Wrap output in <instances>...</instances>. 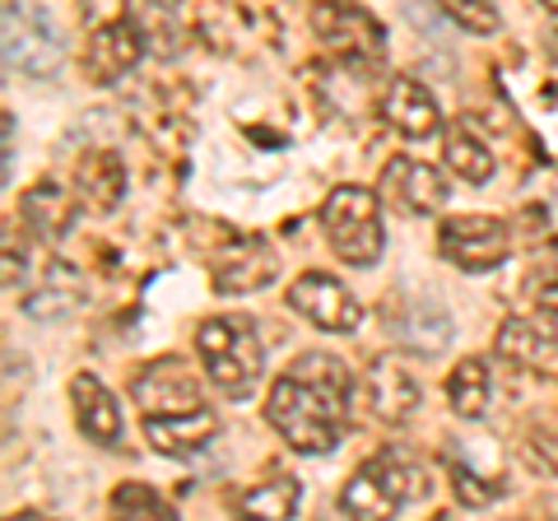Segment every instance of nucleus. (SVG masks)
<instances>
[{"label": "nucleus", "mask_w": 558, "mask_h": 521, "mask_svg": "<svg viewBox=\"0 0 558 521\" xmlns=\"http://www.w3.org/2000/svg\"><path fill=\"white\" fill-rule=\"evenodd\" d=\"M354 414V373L336 354H299L270 387L266 420L299 457H326L349 433Z\"/></svg>", "instance_id": "1"}, {"label": "nucleus", "mask_w": 558, "mask_h": 521, "mask_svg": "<svg viewBox=\"0 0 558 521\" xmlns=\"http://www.w3.org/2000/svg\"><path fill=\"white\" fill-rule=\"evenodd\" d=\"M428 494H433L428 465H418L414 457H405V451L387 447L349 475V484L340 489V512H349V517H396V512L414 508V502H424Z\"/></svg>", "instance_id": "2"}, {"label": "nucleus", "mask_w": 558, "mask_h": 521, "mask_svg": "<svg viewBox=\"0 0 558 521\" xmlns=\"http://www.w3.org/2000/svg\"><path fill=\"white\" fill-rule=\"evenodd\" d=\"M196 350L205 363V377L215 381L223 396H247L260 381V373H266V344L256 336V322L238 317V312L201 322Z\"/></svg>", "instance_id": "3"}, {"label": "nucleus", "mask_w": 558, "mask_h": 521, "mask_svg": "<svg viewBox=\"0 0 558 521\" xmlns=\"http://www.w3.org/2000/svg\"><path fill=\"white\" fill-rule=\"evenodd\" d=\"M322 233L344 266H359V270L377 266L381 252H387V223H381L377 191L340 182L322 205Z\"/></svg>", "instance_id": "4"}, {"label": "nucleus", "mask_w": 558, "mask_h": 521, "mask_svg": "<svg viewBox=\"0 0 558 521\" xmlns=\"http://www.w3.org/2000/svg\"><path fill=\"white\" fill-rule=\"evenodd\" d=\"M312 33L326 57L349 71H373L387 57V28L359 0H312Z\"/></svg>", "instance_id": "5"}, {"label": "nucleus", "mask_w": 558, "mask_h": 521, "mask_svg": "<svg viewBox=\"0 0 558 521\" xmlns=\"http://www.w3.org/2000/svg\"><path fill=\"white\" fill-rule=\"evenodd\" d=\"M65 65V47L43 10L5 0V71L24 80H51Z\"/></svg>", "instance_id": "6"}, {"label": "nucleus", "mask_w": 558, "mask_h": 521, "mask_svg": "<svg viewBox=\"0 0 558 521\" xmlns=\"http://www.w3.org/2000/svg\"><path fill=\"white\" fill-rule=\"evenodd\" d=\"M438 252L465 275H488L512 256V233L494 215H451L438 229Z\"/></svg>", "instance_id": "7"}, {"label": "nucleus", "mask_w": 558, "mask_h": 521, "mask_svg": "<svg viewBox=\"0 0 558 521\" xmlns=\"http://www.w3.org/2000/svg\"><path fill=\"white\" fill-rule=\"evenodd\" d=\"M284 299L299 317H307L317 331H330V336H354L363 322V303L349 293L344 280H336V275H326V270L299 275Z\"/></svg>", "instance_id": "8"}, {"label": "nucleus", "mask_w": 558, "mask_h": 521, "mask_svg": "<svg viewBox=\"0 0 558 521\" xmlns=\"http://www.w3.org/2000/svg\"><path fill=\"white\" fill-rule=\"evenodd\" d=\"M131 401L140 405V414H182L205 405V396H201V377L182 359H154L131 381Z\"/></svg>", "instance_id": "9"}, {"label": "nucleus", "mask_w": 558, "mask_h": 521, "mask_svg": "<svg viewBox=\"0 0 558 521\" xmlns=\"http://www.w3.org/2000/svg\"><path fill=\"white\" fill-rule=\"evenodd\" d=\"M219 438V414L209 405L182 410V414H145V443L172 461H191Z\"/></svg>", "instance_id": "10"}, {"label": "nucleus", "mask_w": 558, "mask_h": 521, "mask_svg": "<svg viewBox=\"0 0 558 521\" xmlns=\"http://www.w3.org/2000/svg\"><path fill=\"white\" fill-rule=\"evenodd\" d=\"M381 121L396 126L405 141H428V135L442 131V108L428 84L410 75H391L387 89H381Z\"/></svg>", "instance_id": "11"}, {"label": "nucleus", "mask_w": 558, "mask_h": 521, "mask_svg": "<svg viewBox=\"0 0 558 521\" xmlns=\"http://www.w3.org/2000/svg\"><path fill=\"white\" fill-rule=\"evenodd\" d=\"M145 51H149V38H145V24H140L135 14H126V20H117V24L98 28V33H89V80L94 84L126 80Z\"/></svg>", "instance_id": "12"}, {"label": "nucleus", "mask_w": 558, "mask_h": 521, "mask_svg": "<svg viewBox=\"0 0 558 521\" xmlns=\"http://www.w3.org/2000/svg\"><path fill=\"white\" fill-rule=\"evenodd\" d=\"M381 186H387V196L400 205V210L418 215V219L438 215L447 205V196H451L442 168H433L424 159H391L387 168H381Z\"/></svg>", "instance_id": "13"}, {"label": "nucleus", "mask_w": 558, "mask_h": 521, "mask_svg": "<svg viewBox=\"0 0 558 521\" xmlns=\"http://www.w3.org/2000/svg\"><path fill=\"white\" fill-rule=\"evenodd\" d=\"M363 387H368L373 414H377L381 424H391V428L410 424L414 414H418V401H424V391H418V377L400 359H391V354L373 359V368H368V377H363Z\"/></svg>", "instance_id": "14"}, {"label": "nucleus", "mask_w": 558, "mask_h": 521, "mask_svg": "<svg viewBox=\"0 0 558 521\" xmlns=\"http://www.w3.org/2000/svg\"><path fill=\"white\" fill-rule=\"evenodd\" d=\"M84 210L75 191H65L57 178L33 182L20 196V223L38 238V242H61L70 229H75V215Z\"/></svg>", "instance_id": "15"}, {"label": "nucleus", "mask_w": 558, "mask_h": 521, "mask_svg": "<svg viewBox=\"0 0 558 521\" xmlns=\"http://www.w3.org/2000/svg\"><path fill=\"white\" fill-rule=\"evenodd\" d=\"M70 405H75V424L89 443H98V447L121 443V405H117V396L102 387V377L75 373V381H70Z\"/></svg>", "instance_id": "16"}, {"label": "nucleus", "mask_w": 558, "mask_h": 521, "mask_svg": "<svg viewBox=\"0 0 558 521\" xmlns=\"http://www.w3.org/2000/svg\"><path fill=\"white\" fill-rule=\"evenodd\" d=\"M494 350L502 363H512V368H549L558 359V331H549L545 322L535 317H502L498 336H494Z\"/></svg>", "instance_id": "17"}, {"label": "nucleus", "mask_w": 558, "mask_h": 521, "mask_svg": "<svg viewBox=\"0 0 558 521\" xmlns=\"http://www.w3.org/2000/svg\"><path fill=\"white\" fill-rule=\"evenodd\" d=\"M442 163L457 172L461 182H470V186L488 182V178H494V168H498L488 141L475 131V121H465V117H457L451 126H442Z\"/></svg>", "instance_id": "18"}, {"label": "nucleus", "mask_w": 558, "mask_h": 521, "mask_svg": "<svg viewBox=\"0 0 558 521\" xmlns=\"http://www.w3.org/2000/svg\"><path fill=\"white\" fill-rule=\"evenodd\" d=\"M121 191H126V168H121L117 154L112 149L84 154L80 168H75V196H80L84 210H94V215L112 210V205L121 201Z\"/></svg>", "instance_id": "19"}, {"label": "nucleus", "mask_w": 558, "mask_h": 521, "mask_svg": "<svg viewBox=\"0 0 558 521\" xmlns=\"http://www.w3.org/2000/svg\"><path fill=\"white\" fill-rule=\"evenodd\" d=\"M488 396H494V373H488L484 359H465L451 368L447 377V401L461 420H484L488 410Z\"/></svg>", "instance_id": "20"}, {"label": "nucleus", "mask_w": 558, "mask_h": 521, "mask_svg": "<svg viewBox=\"0 0 558 521\" xmlns=\"http://www.w3.org/2000/svg\"><path fill=\"white\" fill-rule=\"evenodd\" d=\"M299 498H303L299 480H293V475H275V480H266V484H256V489L242 494L238 508L247 517H293V512H299Z\"/></svg>", "instance_id": "21"}, {"label": "nucleus", "mask_w": 558, "mask_h": 521, "mask_svg": "<svg viewBox=\"0 0 558 521\" xmlns=\"http://www.w3.org/2000/svg\"><path fill=\"white\" fill-rule=\"evenodd\" d=\"M433 5H438L457 28L475 33V38H488V33H498V28H502L498 0H433Z\"/></svg>", "instance_id": "22"}, {"label": "nucleus", "mask_w": 558, "mask_h": 521, "mask_svg": "<svg viewBox=\"0 0 558 521\" xmlns=\"http://www.w3.org/2000/svg\"><path fill=\"white\" fill-rule=\"evenodd\" d=\"M61 270L65 266H51L47 270V284L24 293V312H28V317H65V312L80 307V280H70L65 289H57V275Z\"/></svg>", "instance_id": "23"}, {"label": "nucleus", "mask_w": 558, "mask_h": 521, "mask_svg": "<svg viewBox=\"0 0 558 521\" xmlns=\"http://www.w3.org/2000/svg\"><path fill=\"white\" fill-rule=\"evenodd\" d=\"M112 508H117V512H131V517H172L168 502L154 494L149 484H135V480L121 484V489L112 494Z\"/></svg>", "instance_id": "24"}, {"label": "nucleus", "mask_w": 558, "mask_h": 521, "mask_svg": "<svg viewBox=\"0 0 558 521\" xmlns=\"http://www.w3.org/2000/svg\"><path fill=\"white\" fill-rule=\"evenodd\" d=\"M149 14L159 20V24H145L149 47L159 51V57H178V51H182V24H178V10H168V20H163V5H154Z\"/></svg>", "instance_id": "25"}, {"label": "nucleus", "mask_w": 558, "mask_h": 521, "mask_svg": "<svg viewBox=\"0 0 558 521\" xmlns=\"http://www.w3.org/2000/svg\"><path fill=\"white\" fill-rule=\"evenodd\" d=\"M131 5L126 0H80V24L84 33H98V28H108L117 20H126Z\"/></svg>", "instance_id": "26"}, {"label": "nucleus", "mask_w": 558, "mask_h": 521, "mask_svg": "<svg viewBox=\"0 0 558 521\" xmlns=\"http://www.w3.org/2000/svg\"><path fill=\"white\" fill-rule=\"evenodd\" d=\"M535 307H539V317L558 322V270H545L535 280Z\"/></svg>", "instance_id": "27"}, {"label": "nucleus", "mask_w": 558, "mask_h": 521, "mask_svg": "<svg viewBox=\"0 0 558 521\" xmlns=\"http://www.w3.org/2000/svg\"><path fill=\"white\" fill-rule=\"evenodd\" d=\"M539 5H545V10H554V14H558V0H539Z\"/></svg>", "instance_id": "28"}, {"label": "nucleus", "mask_w": 558, "mask_h": 521, "mask_svg": "<svg viewBox=\"0 0 558 521\" xmlns=\"http://www.w3.org/2000/svg\"><path fill=\"white\" fill-rule=\"evenodd\" d=\"M549 47H554V51H558V28H554V38H549Z\"/></svg>", "instance_id": "29"}]
</instances>
